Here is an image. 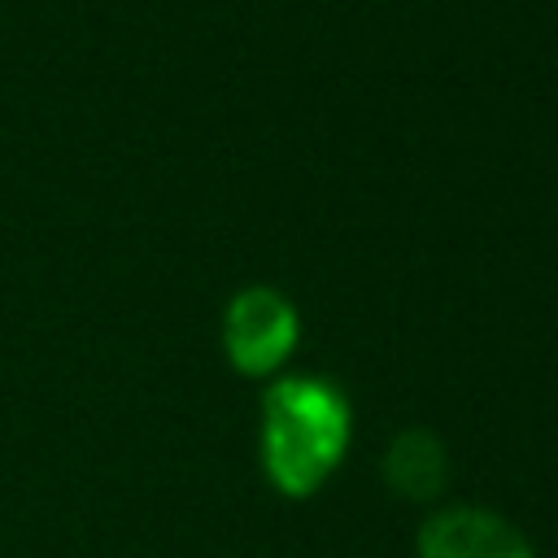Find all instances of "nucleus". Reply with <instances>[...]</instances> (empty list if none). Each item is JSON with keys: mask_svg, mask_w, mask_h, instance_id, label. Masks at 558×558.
<instances>
[{"mask_svg": "<svg viewBox=\"0 0 558 558\" xmlns=\"http://www.w3.org/2000/svg\"><path fill=\"white\" fill-rule=\"evenodd\" d=\"M349 401L314 375H279L262 397V471L283 497L318 493L349 449Z\"/></svg>", "mask_w": 558, "mask_h": 558, "instance_id": "1", "label": "nucleus"}, {"mask_svg": "<svg viewBox=\"0 0 558 558\" xmlns=\"http://www.w3.org/2000/svg\"><path fill=\"white\" fill-rule=\"evenodd\" d=\"M379 471H384V484L397 497L427 506V501H436L445 493L449 449L432 427H405V432H397L388 440V449L379 458Z\"/></svg>", "mask_w": 558, "mask_h": 558, "instance_id": "4", "label": "nucleus"}, {"mask_svg": "<svg viewBox=\"0 0 558 558\" xmlns=\"http://www.w3.org/2000/svg\"><path fill=\"white\" fill-rule=\"evenodd\" d=\"M414 558H536L532 541L484 506H445L423 519Z\"/></svg>", "mask_w": 558, "mask_h": 558, "instance_id": "3", "label": "nucleus"}, {"mask_svg": "<svg viewBox=\"0 0 558 558\" xmlns=\"http://www.w3.org/2000/svg\"><path fill=\"white\" fill-rule=\"evenodd\" d=\"M301 336V318L279 288H240L222 314V349L240 375H275Z\"/></svg>", "mask_w": 558, "mask_h": 558, "instance_id": "2", "label": "nucleus"}]
</instances>
